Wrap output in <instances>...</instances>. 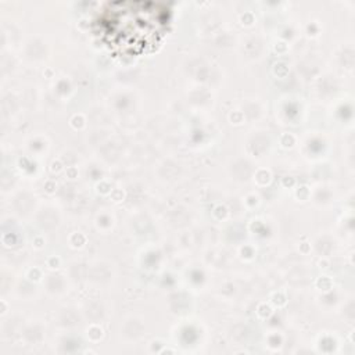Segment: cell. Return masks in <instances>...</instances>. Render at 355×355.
<instances>
[{
    "label": "cell",
    "mask_w": 355,
    "mask_h": 355,
    "mask_svg": "<svg viewBox=\"0 0 355 355\" xmlns=\"http://www.w3.org/2000/svg\"><path fill=\"white\" fill-rule=\"evenodd\" d=\"M118 8H110L103 22L104 33L112 46L123 51H141L157 42L164 19L161 12L143 3H118Z\"/></svg>",
    "instance_id": "cell-1"
}]
</instances>
